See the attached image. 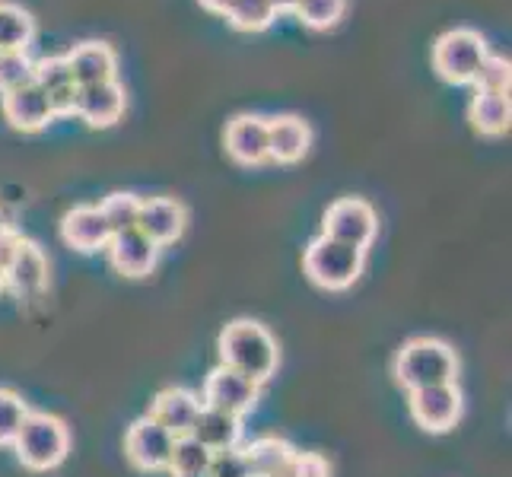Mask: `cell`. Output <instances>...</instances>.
I'll list each match as a JSON object with an SVG mask.
<instances>
[{"label": "cell", "mask_w": 512, "mask_h": 477, "mask_svg": "<svg viewBox=\"0 0 512 477\" xmlns=\"http://www.w3.org/2000/svg\"><path fill=\"white\" fill-rule=\"evenodd\" d=\"M249 458L252 477H293L296 449L280 436H261L242 449Z\"/></svg>", "instance_id": "44dd1931"}, {"label": "cell", "mask_w": 512, "mask_h": 477, "mask_svg": "<svg viewBox=\"0 0 512 477\" xmlns=\"http://www.w3.org/2000/svg\"><path fill=\"white\" fill-rule=\"evenodd\" d=\"M344 10H347V0H299L293 13L309 29H331L341 23Z\"/></svg>", "instance_id": "f1b7e54d"}, {"label": "cell", "mask_w": 512, "mask_h": 477, "mask_svg": "<svg viewBox=\"0 0 512 477\" xmlns=\"http://www.w3.org/2000/svg\"><path fill=\"white\" fill-rule=\"evenodd\" d=\"M312 147V128L299 115L268 118V159L293 166Z\"/></svg>", "instance_id": "ac0fdd59"}, {"label": "cell", "mask_w": 512, "mask_h": 477, "mask_svg": "<svg viewBox=\"0 0 512 477\" xmlns=\"http://www.w3.org/2000/svg\"><path fill=\"white\" fill-rule=\"evenodd\" d=\"M125 86L118 80L109 83H93V86H77V102H74V115L86 121L90 128H112L115 121L125 115Z\"/></svg>", "instance_id": "30bf717a"}, {"label": "cell", "mask_w": 512, "mask_h": 477, "mask_svg": "<svg viewBox=\"0 0 512 477\" xmlns=\"http://www.w3.org/2000/svg\"><path fill=\"white\" fill-rule=\"evenodd\" d=\"M468 118L478 134L484 137H500L509 131V121H512V105H509V93H487L478 90L471 99V109Z\"/></svg>", "instance_id": "7402d4cb"}, {"label": "cell", "mask_w": 512, "mask_h": 477, "mask_svg": "<svg viewBox=\"0 0 512 477\" xmlns=\"http://www.w3.org/2000/svg\"><path fill=\"white\" fill-rule=\"evenodd\" d=\"M226 20L239 32H261L277 20L271 0H233L226 10Z\"/></svg>", "instance_id": "cb8c5ba5"}, {"label": "cell", "mask_w": 512, "mask_h": 477, "mask_svg": "<svg viewBox=\"0 0 512 477\" xmlns=\"http://www.w3.org/2000/svg\"><path fill=\"white\" fill-rule=\"evenodd\" d=\"M188 226V210L175 198H140V217L137 229L156 245H172L179 242Z\"/></svg>", "instance_id": "8fae6325"}, {"label": "cell", "mask_w": 512, "mask_h": 477, "mask_svg": "<svg viewBox=\"0 0 512 477\" xmlns=\"http://www.w3.org/2000/svg\"><path fill=\"white\" fill-rule=\"evenodd\" d=\"M509 83H512L509 61L500 55H487L478 70V77H474V86H478V90H487V93H509Z\"/></svg>", "instance_id": "4dcf8cb0"}, {"label": "cell", "mask_w": 512, "mask_h": 477, "mask_svg": "<svg viewBox=\"0 0 512 477\" xmlns=\"http://www.w3.org/2000/svg\"><path fill=\"white\" fill-rule=\"evenodd\" d=\"M487 55V42L474 29H449L433 45V67L446 83L462 86L474 83Z\"/></svg>", "instance_id": "5b68a950"}, {"label": "cell", "mask_w": 512, "mask_h": 477, "mask_svg": "<svg viewBox=\"0 0 512 477\" xmlns=\"http://www.w3.org/2000/svg\"><path fill=\"white\" fill-rule=\"evenodd\" d=\"M4 118L10 121V128L23 134H35L55 121V112H51L48 93L42 86L26 83L20 90L4 93Z\"/></svg>", "instance_id": "5bb4252c"}, {"label": "cell", "mask_w": 512, "mask_h": 477, "mask_svg": "<svg viewBox=\"0 0 512 477\" xmlns=\"http://www.w3.org/2000/svg\"><path fill=\"white\" fill-rule=\"evenodd\" d=\"M7 226H10V220H7L4 210H0V229H7Z\"/></svg>", "instance_id": "74e56055"}, {"label": "cell", "mask_w": 512, "mask_h": 477, "mask_svg": "<svg viewBox=\"0 0 512 477\" xmlns=\"http://www.w3.org/2000/svg\"><path fill=\"white\" fill-rule=\"evenodd\" d=\"M48 102H51V112H55V118H58V115H74L77 86H64V90L48 93Z\"/></svg>", "instance_id": "836d02e7"}, {"label": "cell", "mask_w": 512, "mask_h": 477, "mask_svg": "<svg viewBox=\"0 0 512 477\" xmlns=\"http://www.w3.org/2000/svg\"><path fill=\"white\" fill-rule=\"evenodd\" d=\"M376 233H379V217L363 198L334 201L322 217V236L357 245V249H369Z\"/></svg>", "instance_id": "8992f818"}, {"label": "cell", "mask_w": 512, "mask_h": 477, "mask_svg": "<svg viewBox=\"0 0 512 477\" xmlns=\"http://www.w3.org/2000/svg\"><path fill=\"white\" fill-rule=\"evenodd\" d=\"M408 408L411 417L420 430L427 433H449L458 417H462V392H458L455 382H443V385H427V388H414L408 392Z\"/></svg>", "instance_id": "52a82bcc"}, {"label": "cell", "mask_w": 512, "mask_h": 477, "mask_svg": "<svg viewBox=\"0 0 512 477\" xmlns=\"http://www.w3.org/2000/svg\"><path fill=\"white\" fill-rule=\"evenodd\" d=\"M363 264H366V249H357V245H347L328 236L312 239L303 255V271L322 290L353 287L363 274Z\"/></svg>", "instance_id": "277c9868"}, {"label": "cell", "mask_w": 512, "mask_h": 477, "mask_svg": "<svg viewBox=\"0 0 512 477\" xmlns=\"http://www.w3.org/2000/svg\"><path fill=\"white\" fill-rule=\"evenodd\" d=\"M226 153L239 166L268 163V118L261 115H236L226 125Z\"/></svg>", "instance_id": "4fadbf2b"}, {"label": "cell", "mask_w": 512, "mask_h": 477, "mask_svg": "<svg viewBox=\"0 0 512 477\" xmlns=\"http://www.w3.org/2000/svg\"><path fill=\"white\" fill-rule=\"evenodd\" d=\"M261 398V385L252 382V379H245L242 373H236V369H229V366H217L214 373L207 376L204 382V404L207 408H217V411H226V414H249L255 404Z\"/></svg>", "instance_id": "ba28073f"}, {"label": "cell", "mask_w": 512, "mask_h": 477, "mask_svg": "<svg viewBox=\"0 0 512 477\" xmlns=\"http://www.w3.org/2000/svg\"><path fill=\"white\" fill-rule=\"evenodd\" d=\"M99 210H102V217H105V223H109L112 236H115V233H125V229H137L140 198L131 191H115L99 204Z\"/></svg>", "instance_id": "484cf974"}, {"label": "cell", "mask_w": 512, "mask_h": 477, "mask_svg": "<svg viewBox=\"0 0 512 477\" xmlns=\"http://www.w3.org/2000/svg\"><path fill=\"white\" fill-rule=\"evenodd\" d=\"M4 274H7V287L16 296L35 299V296H42L48 287V258L32 239H23Z\"/></svg>", "instance_id": "2e32d148"}, {"label": "cell", "mask_w": 512, "mask_h": 477, "mask_svg": "<svg viewBox=\"0 0 512 477\" xmlns=\"http://www.w3.org/2000/svg\"><path fill=\"white\" fill-rule=\"evenodd\" d=\"M32 74L35 61L29 58V51H0V96L32 83Z\"/></svg>", "instance_id": "4316f807"}, {"label": "cell", "mask_w": 512, "mask_h": 477, "mask_svg": "<svg viewBox=\"0 0 512 477\" xmlns=\"http://www.w3.org/2000/svg\"><path fill=\"white\" fill-rule=\"evenodd\" d=\"M35 20L16 4H0V51H29Z\"/></svg>", "instance_id": "603a6c76"}, {"label": "cell", "mask_w": 512, "mask_h": 477, "mask_svg": "<svg viewBox=\"0 0 512 477\" xmlns=\"http://www.w3.org/2000/svg\"><path fill=\"white\" fill-rule=\"evenodd\" d=\"M191 477H207V474H191Z\"/></svg>", "instance_id": "ab89813d"}, {"label": "cell", "mask_w": 512, "mask_h": 477, "mask_svg": "<svg viewBox=\"0 0 512 477\" xmlns=\"http://www.w3.org/2000/svg\"><path fill=\"white\" fill-rule=\"evenodd\" d=\"M61 239L70 245V249L90 255V252H99V249H105V245H109L112 229H109V223H105L99 207L83 204V207H74L61 220Z\"/></svg>", "instance_id": "e0dca14e"}, {"label": "cell", "mask_w": 512, "mask_h": 477, "mask_svg": "<svg viewBox=\"0 0 512 477\" xmlns=\"http://www.w3.org/2000/svg\"><path fill=\"white\" fill-rule=\"evenodd\" d=\"M26 417H29V404L16 392H10V388H0V446H13Z\"/></svg>", "instance_id": "83f0119b"}, {"label": "cell", "mask_w": 512, "mask_h": 477, "mask_svg": "<svg viewBox=\"0 0 512 477\" xmlns=\"http://www.w3.org/2000/svg\"><path fill=\"white\" fill-rule=\"evenodd\" d=\"M271 4H274V10H277V13H293L299 0H271Z\"/></svg>", "instance_id": "8d00e7d4"}, {"label": "cell", "mask_w": 512, "mask_h": 477, "mask_svg": "<svg viewBox=\"0 0 512 477\" xmlns=\"http://www.w3.org/2000/svg\"><path fill=\"white\" fill-rule=\"evenodd\" d=\"M105 252L112 258V268L125 277H147L156 261H160V245L147 239L140 229H125V233H115L105 245Z\"/></svg>", "instance_id": "7c38bea8"}, {"label": "cell", "mask_w": 512, "mask_h": 477, "mask_svg": "<svg viewBox=\"0 0 512 477\" xmlns=\"http://www.w3.org/2000/svg\"><path fill=\"white\" fill-rule=\"evenodd\" d=\"M7 287V274H4V268H0V290Z\"/></svg>", "instance_id": "f35d334b"}, {"label": "cell", "mask_w": 512, "mask_h": 477, "mask_svg": "<svg viewBox=\"0 0 512 477\" xmlns=\"http://www.w3.org/2000/svg\"><path fill=\"white\" fill-rule=\"evenodd\" d=\"M198 4H201L204 10H210V13L226 16V10H229V4H233V0H198Z\"/></svg>", "instance_id": "d590c367"}, {"label": "cell", "mask_w": 512, "mask_h": 477, "mask_svg": "<svg viewBox=\"0 0 512 477\" xmlns=\"http://www.w3.org/2000/svg\"><path fill=\"white\" fill-rule=\"evenodd\" d=\"M210 449H204L194 436H179L172 446V458H169V471L172 477H191V474H207L210 465Z\"/></svg>", "instance_id": "d4e9b609"}, {"label": "cell", "mask_w": 512, "mask_h": 477, "mask_svg": "<svg viewBox=\"0 0 512 477\" xmlns=\"http://www.w3.org/2000/svg\"><path fill=\"white\" fill-rule=\"evenodd\" d=\"M392 373L404 392H414V388H427V385H443V382H455L458 357L446 341L414 338L395 353Z\"/></svg>", "instance_id": "7a4b0ae2"}, {"label": "cell", "mask_w": 512, "mask_h": 477, "mask_svg": "<svg viewBox=\"0 0 512 477\" xmlns=\"http://www.w3.org/2000/svg\"><path fill=\"white\" fill-rule=\"evenodd\" d=\"M204 449L210 452H223V449H236L239 439H242V417L236 414H226V411H217V408H201L198 420H194L191 433Z\"/></svg>", "instance_id": "ffe728a7"}, {"label": "cell", "mask_w": 512, "mask_h": 477, "mask_svg": "<svg viewBox=\"0 0 512 477\" xmlns=\"http://www.w3.org/2000/svg\"><path fill=\"white\" fill-rule=\"evenodd\" d=\"M207 477H252L249 458H245V452L239 446L214 452L210 455V465H207Z\"/></svg>", "instance_id": "1f68e13d"}, {"label": "cell", "mask_w": 512, "mask_h": 477, "mask_svg": "<svg viewBox=\"0 0 512 477\" xmlns=\"http://www.w3.org/2000/svg\"><path fill=\"white\" fill-rule=\"evenodd\" d=\"M201 408H204V401L198 395L188 392V388H182V385H172V388H163V392L153 398L147 417H153L160 427H166L175 439H179V436L191 433Z\"/></svg>", "instance_id": "9a60e30c"}, {"label": "cell", "mask_w": 512, "mask_h": 477, "mask_svg": "<svg viewBox=\"0 0 512 477\" xmlns=\"http://www.w3.org/2000/svg\"><path fill=\"white\" fill-rule=\"evenodd\" d=\"M13 449L20 465L29 471H55L70 452V430L55 414L29 411L20 436L13 439Z\"/></svg>", "instance_id": "3957f363"}, {"label": "cell", "mask_w": 512, "mask_h": 477, "mask_svg": "<svg viewBox=\"0 0 512 477\" xmlns=\"http://www.w3.org/2000/svg\"><path fill=\"white\" fill-rule=\"evenodd\" d=\"M293 477H331V465L322 452H296Z\"/></svg>", "instance_id": "d6a6232c"}, {"label": "cell", "mask_w": 512, "mask_h": 477, "mask_svg": "<svg viewBox=\"0 0 512 477\" xmlns=\"http://www.w3.org/2000/svg\"><path fill=\"white\" fill-rule=\"evenodd\" d=\"M64 58H67L70 77H74L77 86L109 83L118 74V58H115L112 45H105V42H83Z\"/></svg>", "instance_id": "d6986e66"}, {"label": "cell", "mask_w": 512, "mask_h": 477, "mask_svg": "<svg viewBox=\"0 0 512 477\" xmlns=\"http://www.w3.org/2000/svg\"><path fill=\"white\" fill-rule=\"evenodd\" d=\"M175 436L160 427L153 417H140L131 423L125 436V455L137 471H163L169 468Z\"/></svg>", "instance_id": "9c48e42d"}, {"label": "cell", "mask_w": 512, "mask_h": 477, "mask_svg": "<svg viewBox=\"0 0 512 477\" xmlns=\"http://www.w3.org/2000/svg\"><path fill=\"white\" fill-rule=\"evenodd\" d=\"M32 83L42 86L45 93H55V90H64V86H77L74 77H70V67H67V58H42L35 61V74H32Z\"/></svg>", "instance_id": "f546056e"}, {"label": "cell", "mask_w": 512, "mask_h": 477, "mask_svg": "<svg viewBox=\"0 0 512 477\" xmlns=\"http://www.w3.org/2000/svg\"><path fill=\"white\" fill-rule=\"evenodd\" d=\"M217 347H220L223 366L236 369V373H242L245 379H252L258 385H264L277 373L280 353H277L274 334L261 322H252V318H239V322L226 325Z\"/></svg>", "instance_id": "6da1fadb"}, {"label": "cell", "mask_w": 512, "mask_h": 477, "mask_svg": "<svg viewBox=\"0 0 512 477\" xmlns=\"http://www.w3.org/2000/svg\"><path fill=\"white\" fill-rule=\"evenodd\" d=\"M20 242H23V236L16 233L13 226H7V229H0V268L7 271V264L13 261V255H16V249H20Z\"/></svg>", "instance_id": "e575fe53"}]
</instances>
